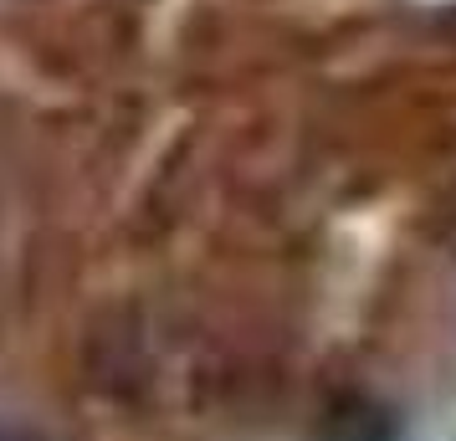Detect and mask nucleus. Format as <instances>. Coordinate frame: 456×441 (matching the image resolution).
I'll return each instance as SVG.
<instances>
[{"mask_svg":"<svg viewBox=\"0 0 456 441\" xmlns=\"http://www.w3.org/2000/svg\"><path fill=\"white\" fill-rule=\"evenodd\" d=\"M318 441H400V426L395 416L370 396H344L323 416V431Z\"/></svg>","mask_w":456,"mask_h":441,"instance_id":"nucleus-1","label":"nucleus"},{"mask_svg":"<svg viewBox=\"0 0 456 441\" xmlns=\"http://www.w3.org/2000/svg\"><path fill=\"white\" fill-rule=\"evenodd\" d=\"M0 441H57L46 426H37V421H11L0 416Z\"/></svg>","mask_w":456,"mask_h":441,"instance_id":"nucleus-2","label":"nucleus"}]
</instances>
